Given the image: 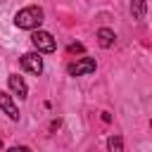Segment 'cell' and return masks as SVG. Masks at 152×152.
I'll return each instance as SVG.
<instances>
[{
    "mask_svg": "<svg viewBox=\"0 0 152 152\" xmlns=\"http://www.w3.org/2000/svg\"><path fill=\"white\" fill-rule=\"evenodd\" d=\"M95 66H97L95 59H90V57H81V59L71 62V64L66 66V71H69V76H86V74H93Z\"/></svg>",
    "mask_w": 152,
    "mask_h": 152,
    "instance_id": "obj_3",
    "label": "cell"
},
{
    "mask_svg": "<svg viewBox=\"0 0 152 152\" xmlns=\"http://www.w3.org/2000/svg\"><path fill=\"white\" fill-rule=\"evenodd\" d=\"M145 12H147V2L145 0H131V14H133V19H145Z\"/></svg>",
    "mask_w": 152,
    "mask_h": 152,
    "instance_id": "obj_8",
    "label": "cell"
},
{
    "mask_svg": "<svg viewBox=\"0 0 152 152\" xmlns=\"http://www.w3.org/2000/svg\"><path fill=\"white\" fill-rule=\"evenodd\" d=\"M114 40H116V36H114L112 28H100V31H97V43H100L102 48H112Z\"/></svg>",
    "mask_w": 152,
    "mask_h": 152,
    "instance_id": "obj_7",
    "label": "cell"
},
{
    "mask_svg": "<svg viewBox=\"0 0 152 152\" xmlns=\"http://www.w3.org/2000/svg\"><path fill=\"white\" fill-rule=\"evenodd\" d=\"M7 152H31V150H28L26 145H14V147H10Z\"/></svg>",
    "mask_w": 152,
    "mask_h": 152,
    "instance_id": "obj_10",
    "label": "cell"
},
{
    "mask_svg": "<svg viewBox=\"0 0 152 152\" xmlns=\"http://www.w3.org/2000/svg\"><path fill=\"white\" fill-rule=\"evenodd\" d=\"M0 109H2L12 121H19V109H17L14 100H12L7 93H2V90H0Z\"/></svg>",
    "mask_w": 152,
    "mask_h": 152,
    "instance_id": "obj_6",
    "label": "cell"
},
{
    "mask_svg": "<svg viewBox=\"0 0 152 152\" xmlns=\"http://www.w3.org/2000/svg\"><path fill=\"white\" fill-rule=\"evenodd\" d=\"M107 150H109V152H124V140H121L119 135H112V138L107 140Z\"/></svg>",
    "mask_w": 152,
    "mask_h": 152,
    "instance_id": "obj_9",
    "label": "cell"
},
{
    "mask_svg": "<svg viewBox=\"0 0 152 152\" xmlns=\"http://www.w3.org/2000/svg\"><path fill=\"white\" fill-rule=\"evenodd\" d=\"M21 66L28 71V74H40L43 71V57H40V52H26V55H21Z\"/></svg>",
    "mask_w": 152,
    "mask_h": 152,
    "instance_id": "obj_4",
    "label": "cell"
},
{
    "mask_svg": "<svg viewBox=\"0 0 152 152\" xmlns=\"http://www.w3.org/2000/svg\"><path fill=\"white\" fill-rule=\"evenodd\" d=\"M7 83H10L12 93H14V95H19V100H26V97H28V88H26V83H24V78H21L19 74H10Z\"/></svg>",
    "mask_w": 152,
    "mask_h": 152,
    "instance_id": "obj_5",
    "label": "cell"
},
{
    "mask_svg": "<svg viewBox=\"0 0 152 152\" xmlns=\"http://www.w3.org/2000/svg\"><path fill=\"white\" fill-rule=\"evenodd\" d=\"M31 43H33V48H36L38 52H55V48H57L52 33L40 31V28H36V31L31 33Z\"/></svg>",
    "mask_w": 152,
    "mask_h": 152,
    "instance_id": "obj_2",
    "label": "cell"
},
{
    "mask_svg": "<svg viewBox=\"0 0 152 152\" xmlns=\"http://www.w3.org/2000/svg\"><path fill=\"white\" fill-rule=\"evenodd\" d=\"M40 24H43V10L38 5H28V7H24L14 14V26H19V28L36 31Z\"/></svg>",
    "mask_w": 152,
    "mask_h": 152,
    "instance_id": "obj_1",
    "label": "cell"
},
{
    "mask_svg": "<svg viewBox=\"0 0 152 152\" xmlns=\"http://www.w3.org/2000/svg\"><path fill=\"white\" fill-rule=\"evenodd\" d=\"M0 147H2V140H0Z\"/></svg>",
    "mask_w": 152,
    "mask_h": 152,
    "instance_id": "obj_12",
    "label": "cell"
},
{
    "mask_svg": "<svg viewBox=\"0 0 152 152\" xmlns=\"http://www.w3.org/2000/svg\"><path fill=\"white\" fill-rule=\"evenodd\" d=\"M69 52H83V45L81 43H71L69 45Z\"/></svg>",
    "mask_w": 152,
    "mask_h": 152,
    "instance_id": "obj_11",
    "label": "cell"
}]
</instances>
